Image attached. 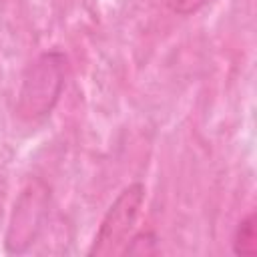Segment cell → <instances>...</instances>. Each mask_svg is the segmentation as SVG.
Returning a JSON list of instances; mask_svg holds the SVG:
<instances>
[{
    "label": "cell",
    "instance_id": "obj_1",
    "mask_svg": "<svg viewBox=\"0 0 257 257\" xmlns=\"http://www.w3.org/2000/svg\"><path fill=\"white\" fill-rule=\"evenodd\" d=\"M145 185L135 181L120 189L114 201L108 205L102 215L94 239L88 247L90 257H110L124 255V249L135 235V225L141 217V209L145 203Z\"/></svg>",
    "mask_w": 257,
    "mask_h": 257
},
{
    "label": "cell",
    "instance_id": "obj_4",
    "mask_svg": "<svg viewBox=\"0 0 257 257\" xmlns=\"http://www.w3.org/2000/svg\"><path fill=\"white\" fill-rule=\"evenodd\" d=\"M231 247L237 257L257 255V215L253 211L237 223L233 237H231Z\"/></svg>",
    "mask_w": 257,
    "mask_h": 257
},
{
    "label": "cell",
    "instance_id": "obj_5",
    "mask_svg": "<svg viewBox=\"0 0 257 257\" xmlns=\"http://www.w3.org/2000/svg\"><path fill=\"white\" fill-rule=\"evenodd\" d=\"M209 4V0H169V6L179 16H191L203 10Z\"/></svg>",
    "mask_w": 257,
    "mask_h": 257
},
{
    "label": "cell",
    "instance_id": "obj_3",
    "mask_svg": "<svg viewBox=\"0 0 257 257\" xmlns=\"http://www.w3.org/2000/svg\"><path fill=\"white\" fill-rule=\"evenodd\" d=\"M48 209V191L40 181L30 183L14 203L6 233L8 253H22L38 237Z\"/></svg>",
    "mask_w": 257,
    "mask_h": 257
},
{
    "label": "cell",
    "instance_id": "obj_2",
    "mask_svg": "<svg viewBox=\"0 0 257 257\" xmlns=\"http://www.w3.org/2000/svg\"><path fill=\"white\" fill-rule=\"evenodd\" d=\"M64 86V56L56 50L40 54L28 64L18 92V114L40 118L52 110Z\"/></svg>",
    "mask_w": 257,
    "mask_h": 257
}]
</instances>
